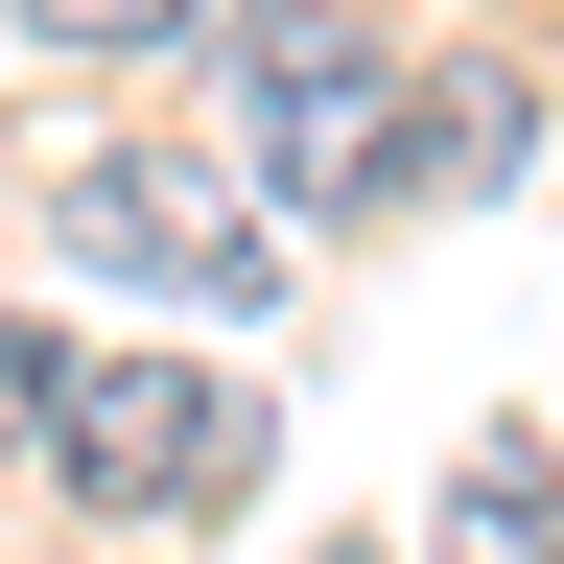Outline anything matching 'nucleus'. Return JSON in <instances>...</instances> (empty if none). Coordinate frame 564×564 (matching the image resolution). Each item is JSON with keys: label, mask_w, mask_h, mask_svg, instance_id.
<instances>
[{"label": "nucleus", "mask_w": 564, "mask_h": 564, "mask_svg": "<svg viewBox=\"0 0 564 564\" xmlns=\"http://www.w3.org/2000/svg\"><path fill=\"white\" fill-rule=\"evenodd\" d=\"M47 400H70V352H47V329H0V447H47Z\"/></svg>", "instance_id": "5"}, {"label": "nucleus", "mask_w": 564, "mask_h": 564, "mask_svg": "<svg viewBox=\"0 0 564 564\" xmlns=\"http://www.w3.org/2000/svg\"><path fill=\"white\" fill-rule=\"evenodd\" d=\"M24 24H47V47H165L188 0H24Z\"/></svg>", "instance_id": "4"}, {"label": "nucleus", "mask_w": 564, "mask_h": 564, "mask_svg": "<svg viewBox=\"0 0 564 564\" xmlns=\"http://www.w3.org/2000/svg\"><path fill=\"white\" fill-rule=\"evenodd\" d=\"M400 95H423V70L352 24V0H259V24H236V118H259V165L306 212H377L400 188Z\"/></svg>", "instance_id": "1"}, {"label": "nucleus", "mask_w": 564, "mask_h": 564, "mask_svg": "<svg viewBox=\"0 0 564 564\" xmlns=\"http://www.w3.org/2000/svg\"><path fill=\"white\" fill-rule=\"evenodd\" d=\"M47 470L95 494V518H212V494L259 470V400L236 377H165V352H95V377L47 400Z\"/></svg>", "instance_id": "2"}, {"label": "nucleus", "mask_w": 564, "mask_h": 564, "mask_svg": "<svg viewBox=\"0 0 564 564\" xmlns=\"http://www.w3.org/2000/svg\"><path fill=\"white\" fill-rule=\"evenodd\" d=\"M70 259H118V282H188V306H259V282H282V236H259V212L212 188V165H95V188H70Z\"/></svg>", "instance_id": "3"}]
</instances>
